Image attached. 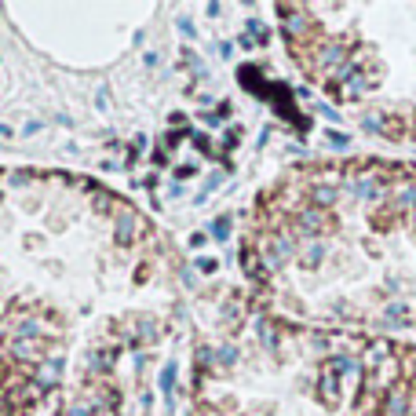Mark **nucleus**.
<instances>
[{
  "instance_id": "obj_1",
  "label": "nucleus",
  "mask_w": 416,
  "mask_h": 416,
  "mask_svg": "<svg viewBox=\"0 0 416 416\" xmlns=\"http://www.w3.org/2000/svg\"><path fill=\"white\" fill-rule=\"evenodd\" d=\"M289 248H293V245H289V238H281V234H278V238H270V241L263 245V263L278 270L285 260H289Z\"/></svg>"
},
{
  "instance_id": "obj_2",
  "label": "nucleus",
  "mask_w": 416,
  "mask_h": 416,
  "mask_svg": "<svg viewBox=\"0 0 416 416\" xmlns=\"http://www.w3.org/2000/svg\"><path fill=\"white\" fill-rule=\"evenodd\" d=\"M296 227H300L303 234H322V230H325V212L314 208V205L303 208V212L296 215Z\"/></svg>"
},
{
  "instance_id": "obj_3",
  "label": "nucleus",
  "mask_w": 416,
  "mask_h": 416,
  "mask_svg": "<svg viewBox=\"0 0 416 416\" xmlns=\"http://www.w3.org/2000/svg\"><path fill=\"white\" fill-rule=\"evenodd\" d=\"M336 398H340V387H336V372H322V402H329V405H336Z\"/></svg>"
},
{
  "instance_id": "obj_4",
  "label": "nucleus",
  "mask_w": 416,
  "mask_h": 416,
  "mask_svg": "<svg viewBox=\"0 0 416 416\" xmlns=\"http://www.w3.org/2000/svg\"><path fill=\"white\" fill-rule=\"evenodd\" d=\"M303 252H307V263H310V267H314L318 260H322V248H318V245H307Z\"/></svg>"
},
{
  "instance_id": "obj_5",
  "label": "nucleus",
  "mask_w": 416,
  "mask_h": 416,
  "mask_svg": "<svg viewBox=\"0 0 416 416\" xmlns=\"http://www.w3.org/2000/svg\"><path fill=\"white\" fill-rule=\"evenodd\" d=\"M212 234H215L219 241H223V238H227V234H230V227H227V219H219V223H215V227H212Z\"/></svg>"
},
{
  "instance_id": "obj_6",
  "label": "nucleus",
  "mask_w": 416,
  "mask_h": 416,
  "mask_svg": "<svg viewBox=\"0 0 416 416\" xmlns=\"http://www.w3.org/2000/svg\"><path fill=\"white\" fill-rule=\"evenodd\" d=\"M172 383H176V365H168V369H165V376H161V387H165V391L172 387Z\"/></svg>"
}]
</instances>
